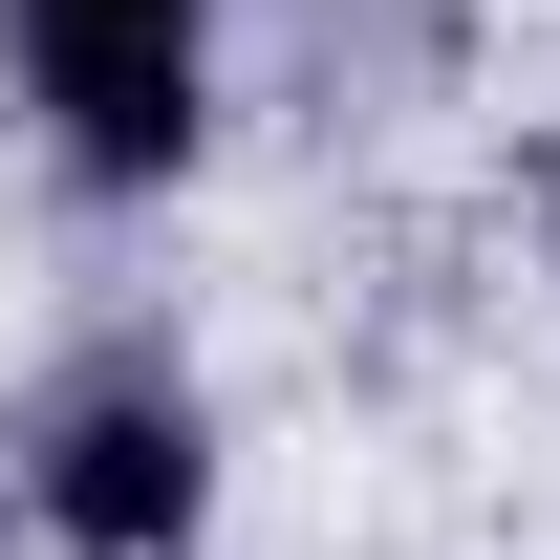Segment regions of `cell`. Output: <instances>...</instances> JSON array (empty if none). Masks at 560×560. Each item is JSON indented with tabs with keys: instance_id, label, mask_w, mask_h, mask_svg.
Listing matches in <instances>:
<instances>
[{
	"instance_id": "obj_2",
	"label": "cell",
	"mask_w": 560,
	"mask_h": 560,
	"mask_svg": "<svg viewBox=\"0 0 560 560\" xmlns=\"http://www.w3.org/2000/svg\"><path fill=\"white\" fill-rule=\"evenodd\" d=\"M195 388H173V366H86L66 410H44V517H66L86 560H173L195 539Z\"/></svg>"
},
{
	"instance_id": "obj_1",
	"label": "cell",
	"mask_w": 560,
	"mask_h": 560,
	"mask_svg": "<svg viewBox=\"0 0 560 560\" xmlns=\"http://www.w3.org/2000/svg\"><path fill=\"white\" fill-rule=\"evenodd\" d=\"M22 86L86 173H173L195 151V0H22Z\"/></svg>"
}]
</instances>
